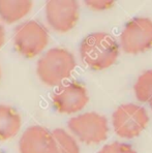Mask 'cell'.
I'll list each match as a JSON object with an SVG mask.
<instances>
[{"label": "cell", "mask_w": 152, "mask_h": 153, "mask_svg": "<svg viewBox=\"0 0 152 153\" xmlns=\"http://www.w3.org/2000/svg\"><path fill=\"white\" fill-rule=\"evenodd\" d=\"M80 55L88 67L102 71L116 62L119 56V45L108 33H90L80 45Z\"/></svg>", "instance_id": "1"}, {"label": "cell", "mask_w": 152, "mask_h": 153, "mask_svg": "<svg viewBox=\"0 0 152 153\" xmlns=\"http://www.w3.org/2000/svg\"><path fill=\"white\" fill-rule=\"evenodd\" d=\"M76 67L75 56L66 49L53 48L44 54L36 64V74L48 86H57L70 76Z\"/></svg>", "instance_id": "2"}, {"label": "cell", "mask_w": 152, "mask_h": 153, "mask_svg": "<svg viewBox=\"0 0 152 153\" xmlns=\"http://www.w3.org/2000/svg\"><path fill=\"white\" fill-rule=\"evenodd\" d=\"M14 44L16 50L27 58L41 54L49 44L47 29L36 21H28L16 28Z\"/></svg>", "instance_id": "3"}, {"label": "cell", "mask_w": 152, "mask_h": 153, "mask_svg": "<svg viewBox=\"0 0 152 153\" xmlns=\"http://www.w3.org/2000/svg\"><path fill=\"white\" fill-rule=\"evenodd\" d=\"M112 118L116 134L124 139L138 137L149 121L146 110L135 103L121 105L116 109Z\"/></svg>", "instance_id": "4"}, {"label": "cell", "mask_w": 152, "mask_h": 153, "mask_svg": "<svg viewBox=\"0 0 152 153\" xmlns=\"http://www.w3.org/2000/svg\"><path fill=\"white\" fill-rule=\"evenodd\" d=\"M67 125L69 130L86 144H98L108 137L107 118L93 112L73 117L68 120Z\"/></svg>", "instance_id": "5"}, {"label": "cell", "mask_w": 152, "mask_h": 153, "mask_svg": "<svg viewBox=\"0 0 152 153\" xmlns=\"http://www.w3.org/2000/svg\"><path fill=\"white\" fill-rule=\"evenodd\" d=\"M120 45L125 53L139 54L152 48V21L149 18L139 17L125 25Z\"/></svg>", "instance_id": "6"}, {"label": "cell", "mask_w": 152, "mask_h": 153, "mask_svg": "<svg viewBox=\"0 0 152 153\" xmlns=\"http://www.w3.org/2000/svg\"><path fill=\"white\" fill-rule=\"evenodd\" d=\"M79 16V3L73 0H52L46 4L47 21L58 32L71 30L77 24Z\"/></svg>", "instance_id": "7"}, {"label": "cell", "mask_w": 152, "mask_h": 153, "mask_svg": "<svg viewBox=\"0 0 152 153\" xmlns=\"http://www.w3.org/2000/svg\"><path fill=\"white\" fill-rule=\"evenodd\" d=\"M89 100L87 90L83 84L71 82L61 87L53 95V105L58 112L73 114L84 109Z\"/></svg>", "instance_id": "8"}, {"label": "cell", "mask_w": 152, "mask_h": 153, "mask_svg": "<svg viewBox=\"0 0 152 153\" xmlns=\"http://www.w3.org/2000/svg\"><path fill=\"white\" fill-rule=\"evenodd\" d=\"M19 150L20 153H54L53 134L39 125L28 127L20 138Z\"/></svg>", "instance_id": "9"}, {"label": "cell", "mask_w": 152, "mask_h": 153, "mask_svg": "<svg viewBox=\"0 0 152 153\" xmlns=\"http://www.w3.org/2000/svg\"><path fill=\"white\" fill-rule=\"evenodd\" d=\"M32 6V1L29 0H0V19L7 24H13L26 17Z\"/></svg>", "instance_id": "10"}, {"label": "cell", "mask_w": 152, "mask_h": 153, "mask_svg": "<svg viewBox=\"0 0 152 153\" xmlns=\"http://www.w3.org/2000/svg\"><path fill=\"white\" fill-rule=\"evenodd\" d=\"M21 116L14 108L0 105V140H8L19 132Z\"/></svg>", "instance_id": "11"}, {"label": "cell", "mask_w": 152, "mask_h": 153, "mask_svg": "<svg viewBox=\"0 0 152 153\" xmlns=\"http://www.w3.org/2000/svg\"><path fill=\"white\" fill-rule=\"evenodd\" d=\"M55 140L54 153H80V147L75 139L62 128L52 131Z\"/></svg>", "instance_id": "12"}, {"label": "cell", "mask_w": 152, "mask_h": 153, "mask_svg": "<svg viewBox=\"0 0 152 153\" xmlns=\"http://www.w3.org/2000/svg\"><path fill=\"white\" fill-rule=\"evenodd\" d=\"M135 94L138 100L142 102L152 100V71H147L138 78L135 84Z\"/></svg>", "instance_id": "13"}, {"label": "cell", "mask_w": 152, "mask_h": 153, "mask_svg": "<svg viewBox=\"0 0 152 153\" xmlns=\"http://www.w3.org/2000/svg\"><path fill=\"white\" fill-rule=\"evenodd\" d=\"M98 153H136V151L128 144L114 142L112 144L104 146V148Z\"/></svg>", "instance_id": "14"}, {"label": "cell", "mask_w": 152, "mask_h": 153, "mask_svg": "<svg viewBox=\"0 0 152 153\" xmlns=\"http://www.w3.org/2000/svg\"><path fill=\"white\" fill-rule=\"evenodd\" d=\"M85 3L93 10H106L111 8L115 2L112 0H87Z\"/></svg>", "instance_id": "15"}, {"label": "cell", "mask_w": 152, "mask_h": 153, "mask_svg": "<svg viewBox=\"0 0 152 153\" xmlns=\"http://www.w3.org/2000/svg\"><path fill=\"white\" fill-rule=\"evenodd\" d=\"M4 42H5V30H4V27L0 24V49L2 48Z\"/></svg>", "instance_id": "16"}, {"label": "cell", "mask_w": 152, "mask_h": 153, "mask_svg": "<svg viewBox=\"0 0 152 153\" xmlns=\"http://www.w3.org/2000/svg\"><path fill=\"white\" fill-rule=\"evenodd\" d=\"M149 105H150V108H151V110H152V100L149 102Z\"/></svg>", "instance_id": "17"}, {"label": "cell", "mask_w": 152, "mask_h": 153, "mask_svg": "<svg viewBox=\"0 0 152 153\" xmlns=\"http://www.w3.org/2000/svg\"><path fill=\"white\" fill-rule=\"evenodd\" d=\"M0 78H1V69H0Z\"/></svg>", "instance_id": "18"}]
</instances>
